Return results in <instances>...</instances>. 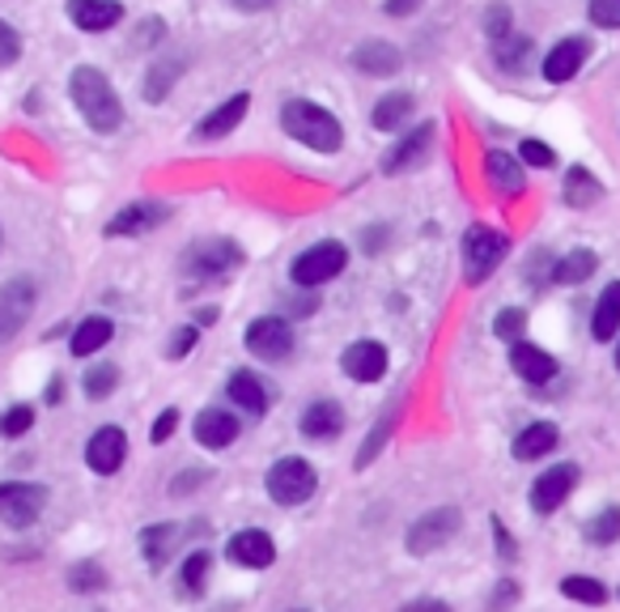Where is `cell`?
<instances>
[{
	"mask_svg": "<svg viewBox=\"0 0 620 612\" xmlns=\"http://www.w3.org/2000/svg\"><path fill=\"white\" fill-rule=\"evenodd\" d=\"M68 94H73L77 111L86 115V124H90L94 132H115V128L124 124V106H119V94L111 90V81H106L99 68L81 64V68L73 73V81H68Z\"/></svg>",
	"mask_w": 620,
	"mask_h": 612,
	"instance_id": "6da1fadb",
	"label": "cell"
},
{
	"mask_svg": "<svg viewBox=\"0 0 620 612\" xmlns=\"http://www.w3.org/2000/svg\"><path fill=\"white\" fill-rule=\"evenodd\" d=\"M281 128H285L294 141H302V145H310V150H319V153H336L340 150V141H345L340 119H336L332 111H323L319 102H307V99L285 102Z\"/></svg>",
	"mask_w": 620,
	"mask_h": 612,
	"instance_id": "7a4b0ae2",
	"label": "cell"
},
{
	"mask_svg": "<svg viewBox=\"0 0 620 612\" xmlns=\"http://www.w3.org/2000/svg\"><path fill=\"white\" fill-rule=\"evenodd\" d=\"M314 485H319L314 468L298 456L276 459V463L268 468V498H272L276 507H298V502H307L310 494H314Z\"/></svg>",
	"mask_w": 620,
	"mask_h": 612,
	"instance_id": "3957f363",
	"label": "cell"
},
{
	"mask_svg": "<svg viewBox=\"0 0 620 612\" xmlns=\"http://www.w3.org/2000/svg\"><path fill=\"white\" fill-rule=\"evenodd\" d=\"M243 264V252L230 239H201L192 252L183 255V272L192 281H221Z\"/></svg>",
	"mask_w": 620,
	"mask_h": 612,
	"instance_id": "277c9868",
	"label": "cell"
},
{
	"mask_svg": "<svg viewBox=\"0 0 620 612\" xmlns=\"http://www.w3.org/2000/svg\"><path fill=\"white\" fill-rule=\"evenodd\" d=\"M511 252V239L502 230H489V226H472L464 239V264H467V281H485L502 259Z\"/></svg>",
	"mask_w": 620,
	"mask_h": 612,
	"instance_id": "5b68a950",
	"label": "cell"
},
{
	"mask_svg": "<svg viewBox=\"0 0 620 612\" xmlns=\"http://www.w3.org/2000/svg\"><path fill=\"white\" fill-rule=\"evenodd\" d=\"M43 507H48V489L43 485H30V481L0 485V523L4 527H30V523H39Z\"/></svg>",
	"mask_w": 620,
	"mask_h": 612,
	"instance_id": "8992f818",
	"label": "cell"
},
{
	"mask_svg": "<svg viewBox=\"0 0 620 612\" xmlns=\"http://www.w3.org/2000/svg\"><path fill=\"white\" fill-rule=\"evenodd\" d=\"M35 298H39V290H35L30 277H13V281L0 285V345L13 341L26 328V319L35 310Z\"/></svg>",
	"mask_w": 620,
	"mask_h": 612,
	"instance_id": "52a82bcc",
	"label": "cell"
},
{
	"mask_svg": "<svg viewBox=\"0 0 620 612\" xmlns=\"http://www.w3.org/2000/svg\"><path fill=\"white\" fill-rule=\"evenodd\" d=\"M345 264H349L345 243H314L310 252H302L294 259V281L298 285H323L336 272H345Z\"/></svg>",
	"mask_w": 620,
	"mask_h": 612,
	"instance_id": "ba28073f",
	"label": "cell"
},
{
	"mask_svg": "<svg viewBox=\"0 0 620 612\" xmlns=\"http://www.w3.org/2000/svg\"><path fill=\"white\" fill-rule=\"evenodd\" d=\"M460 510L455 507H438L429 514H421L413 527H409V553H434L438 545H447L455 532H460Z\"/></svg>",
	"mask_w": 620,
	"mask_h": 612,
	"instance_id": "9c48e42d",
	"label": "cell"
},
{
	"mask_svg": "<svg viewBox=\"0 0 620 612\" xmlns=\"http://www.w3.org/2000/svg\"><path fill=\"white\" fill-rule=\"evenodd\" d=\"M247 349H251L259 361H281V357H289V349H294V332H289L285 319L263 315V319H256V323L247 328Z\"/></svg>",
	"mask_w": 620,
	"mask_h": 612,
	"instance_id": "30bf717a",
	"label": "cell"
},
{
	"mask_svg": "<svg viewBox=\"0 0 620 612\" xmlns=\"http://www.w3.org/2000/svg\"><path fill=\"white\" fill-rule=\"evenodd\" d=\"M573 481H578V468H573V463H557V468H548V472H544V476L531 485V510L553 514V510L569 498Z\"/></svg>",
	"mask_w": 620,
	"mask_h": 612,
	"instance_id": "8fae6325",
	"label": "cell"
},
{
	"mask_svg": "<svg viewBox=\"0 0 620 612\" xmlns=\"http://www.w3.org/2000/svg\"><path fill=\"white\" fill-rule=\"evenodd\" d=\"M340 366H345V374L358 379V383H378V379L387 374V349H383L378 341H358V345L345 349Z\"/></svg>",
	"mask_w": 620,
	"mask_h": 612,
	"instance_id": "7c38bea8",
	"label": "cell"
},
{
	"mask_svg": "<svg viewBox=\"0 0 620 612\" xmlns=\"http://www.w3.org/2000/svg\"><path fill=\"white\" fill-rule=\"evenodd\" d=\"M124 451H128L124 430H119V425H103V430H94V438H90V447H86V463H90L94 472L111 476V472L124 463Z\"/></svg>",
	"mask_w": 620,
	"mask_h": 612,
	"instance_id": "4fadbf2b",
	"label": "cell"
},
{
	"mask_svg": "<svg viewBox=\"0 0 620 612\" xmlns=\"http://www.w3.org/2000/svg\"><path fill=\"white\" fill-rule=\"evenodd\" d=\"M230 561H238V565H247V570H263V565L276 561V545H272L268 532L247 527V532L230 536Z\"/></svg>",
	"mask_w": 620,
	"mask_h": 612,
	"instance_id": "5bb4252c",
	"label": "cell"
},
{
	"mask_svg": "<svg viewBox=\"0 0 620 612\" xmlns=\"http://www.w3.org/2000/svg\"><path fill=\"white\" fill-rule=\"evenodd\" d=\"M170 217V208L166 204H154V201H141V204H128L124 213H115L111 221H106V234H145V230H154Z\"/></svg>",
	"mask_w": 620,
	"mask_h": 612,
	"instance_id": "9a60e30c",
	"label": "cell"
},
{
	"mask_svg": "<svg viewBox=\"0 0 620 612\" xmlns=\"http://www.w3.org/2000/svg\"><path fill=\"white\" fill-rule=\"evenodd\" d=\"M238 438V417L234 412H225V408H205L201 417H196V443L208 447V451H221V447H230Z\"/></svg>",
	"mask_w": 620,
	"mask_h": 612,
	"instance_id": "2e32d148",
	"label": "cell"
},
{
	"mask_svg": "<svg viewBox=\"0 0 620 612\" xmlns=\"http://www.w3.org/2000/svg\"><path fill=\"white\" fill-rule=\"evenodd\" d=\"M298 430L307 434L310 443H327V438H336V434L345 430V408L332 405V400H319V405H310L307 412H302Z\"/></svg>",
	"mask_w": 620,
	"mask_h": 612,
	"instance_id": "e0dca14e",
	"label": "cell"
},
{
	"mask_svg": "<svg viewBox=\"0 0 620 612\" xmlns=\"http://www.w3.org/2000/svg\"><path fill=\"white\" fill-rule=\"evenodd\" d=\"M68 17H73V26L99 35V30H111L124 17V9L115 0H68Z\"/></svg>",
	"mask_w": 620,
	"mask_h": 612,
	"instance_id": "ac0fdd59",
	"label": "cell"
},
{
	"mask_svg": "<svg viewBox=\"0 0 620 612\" xmlns=\"http://www.w3.org/2000/svg\"><path fill=\"white\" fill-rule=\"evenodd\" d=\"M247 106H251V99H247V94H234V99H225L221 106H217V111H208L205 119L196 124V137L212 141V137H225V132H234V128L243 124Z\"/></svg>",
	"mask_w": 620,
	"mask_h": 612,
	"instance_id": "d6986e66",
	"label": "cell"
},
{
	"mask_svg": "<svg viewBox=\"0 0 620 612\" xmlns=\"http://www.w3.org/2000/svg\"><path fill=\"white\" fill-rule=\"evenodd\" d=\"M586 55H591V43H586V39H566V43H557V48L548 51V60H544V77H548V81H569V77L582 68Z\"/></svg>",
	"mask_w": 620,
	"mask_h": 612,
	"instance_id": "ffe728a7",
	"label": "cell"
},
{
	"mask_svg": "<svg viewBox=\"0 0 620 612\" xmlns=\"http://www.w3.org/2000/svg\"><path fill=\"white\" fill-rule=\"evenodd\" d=\"M511 366H515V374H522L527 383H548V379L557 374V361L544 354V349L527 345V341H518L515 349H511Z\"/></svg>",
	"mask_w": 620,
	"mask_h": 612,
	"instance_id": "44dd1931",
	"label": "cell"
},
{
	"mask_svg": "<svg viewBox=\"0 0 620 612\" xmlns=\"http://www.w3.org/2000/svg\"><path fill=\"white\" fill-rule=\"evenodd\" d=\"M429 141H434V124H421L413 137H404L396 150L387 153V175H404V170H413L416 162L425 157V150H429Z\"/></svg>",
	"mask_w": 620,
	"mask_h": 612,
	"instance_id": "7402d4cb",
	"label": "cell"
},
{
	"mask_svg": "<svg viewBox=\"0 0 620 612\" xmlns=\"http://www.w3.org/2000/svg\"><path fill=\"white\" fill-rule=\"evenodd\" d=\"M489 183H493L502 196H522L527 175H522V166H518L511 153L493 150V153H489Z\"/></svg>",
	"mask_w": 620,
	"mask_h": 612,
	"instance_id": "603a6c76",
	"label": "cell"
},
{
	"mask_svg": "<svg viewBox=\"0 0 620 612\" xmlns=\"http://www.w3.org/2000/svg\"><path fill=\"white\" fill-rule=\"evenodd\" d=\"M175 540H179V527H175V523H154V527L141 532V553H145V561H150L154 570H162L166 561L175 558Z\"/></svg>",
	"mask_w": 620,
	"mask_h": 612,
	"instance_id": "cb8c5ba5",
	"label": "cell"
},
{
	"mask_svg": "<svg viewBox=\"0 0 620 612\" xmlns=\"http://www.w3.org/2000/svg\"><path fill=\"white\" fill-rule=\"evenodd\" d=\"M353 68H362L370 77H391L396 68H400V51L391 48V43H365V48L353 51Z\"/></svg>",
	"mask_w": 620,
	"mask_h": 612,
	"instance_id": "d4e9b609",
	"label": "cell"
},
{
	"mask_svg": "<svg viewBox=\"0 0 620 612\" xmlns=\"http://www.w3.org/2000/svg\"><path fill=\"white\" fill-rule=\"evenodd\" d=\"M617 328H620V281H612V285L599 294V303H595L591 332H595V341H612Z\"/></svg>",
	"mask_w": 620,
	"mask_h": 612,
	"instance_id": "484cf974",
	"label": "cell"
},
{
	"mask_svg": "<svg viewBox=\"0 0 620 612\" xmlns=\"http://www.w3.org/2000/svg\"><path fill=\"white\" fill-rule=\"evenodd\" d=\"M553 447H557V425L535 421V425H527L515 438V459H540V456H548Z\"/></svg>",
	"mask_w": 620,
	"mask_h": 612,
	"instance_id": "4316f807",
	"label": "cell"
},
{
	"mask_svg": "<svg viewBox=\"0 0 620 612\" xmlns=\"http://www.w3.org/2000/svg\"><path fill=\"white\" fill-rule=\"evenodd\" d=\"M111 332H115V328H111V319L94 315V319H86V323L73 332V341H68V345H73V354L77 357H90V354H99L106 341H111Z\"/></svg>",
	"mask_w": 620,
	"mask_h": 612,
	"instance_id": "83f0119b",
	"label": "cell"
},
{
	"mask_svg": "<svg viewBox=\"0 0 620 612\" xmlns=\"http://www.w3.org/2000/svg\"><path fill=\"white\" fill-rule=\"evenodd\" d=\"M409 115H413V94H387V99H378L370 119H374L378 132H396Z\"/></svg>",
	"mask_w": 620,
	"mask_h": 612,
	"instance_id": "f1b7e54d",
	"label": "cell"
},
{
	"mask_svg": "<svg viewBox=\"0 0 620 612\" xmlns=\"http://www.w3.org/2000/svg\"><path fill=\"white\" fill-rule=\"evenodd\" d=\"M230 400L238 408H247V412H263L268 408V392L259 387V379L256 374H247V370H238L234 379H230Z\"/></svg>",
	"mask_w": 620,
	"mask_h": 612,
	"instance_id": "f546056e",
	"label": "cell"
},
{
	"mask_svg": "<svg viewBox=\"0 0 620 612\" xmlns=\"http://www.w3.org/2000/svg\"><path fill=\"white\" fill-rule=\"evenodd\" d=\"M179 73H183V60H157L154 68L145 73V99L150 102H162L166 94H170V86L179 81Z\"/></svg>",
	"mask_w": 620,
	"mask_h": 612,
	"instance_id": "4dcf8cb0",
	"label": "cell"
},
{
	"mask_svg": "<svg viewBox=\"0 0 620 612\" xmlns=\"http://www.w3.org/2000/svg\"><path fill=\"white\" fill-rule=\"evenodd\" d=\"M604 196V188H599V179L591 175V170H582V166H573L566 175V201L573 208H582V204H595Z\"/></svg>",
	"mask_w": 620,
	"mask_h": 612,
	"instance_id": "1f68e13d",
	"label": "cell"
},
{
	"mask_svg": "<svg viewBox=\"0 0 620 612\" xmlns=\"http://www.w3.org/2000/svg\"><path fill=\"white\" fill-rule=\"evenodd\" d=\"M595 264H599L595 252H582V247H578V252H569L566 259L553 268V277H557L561 285H582V281L595 272Z\"/></svg>",
	"mask_w": 620,
	"mask_h": 612,
	"instance_id": "d6a6232c",
	"label": "cell"
},
{
	"mask_svg": "<svg viewBox=\"0 0 620 612\" xmlns=\"http://www.w3.org/2000/svg\"><path fill=\"white\" fill-rule=\"evenodd\" d=\"M582 536L591 540V545H617L620 536V510L617 507H604L586 527H582Z\"/></svg>",
	"mask_w": 620,
	"mask_h": 612,
	"instance_id": "836d02e7",
	"label": "cell"
},
{
	"mask_svg": "<svg viewBox=\"0 0 620 612\" xmlns=\"http://www.w3.org/2000/svg\"><path fill=\"white\" fill-rule=\"evenodd\" d=\"M561 591H566L569 600H582V604H604L608 600V587L595 583V578H586V574H569L566 583H561Z\"/></svg>",
	"mask_w": 620,
	"mask_h": 612,
	"instance_id": "e575fe53",
	"label": "cell"
},
{
	"mask_svg": "<svg viewBox=\"0 0 620 612\" xmlns=\"http://www.w3.org/2000/svg\"><path fill=\"white\" fill-rule=\"evenodd\" d=\"M115 383H119V370H115V366H94V370L86 374V396H90V400H103V396L115 392Z\"/></svg>",
	"mask_w": 620,
	"mask_h": 612,
	"instance_id": "d590c367",
	"label": "cell"
},
{
	"mask_svg": "<svg viewBox=\"0 0 620 612\" xmlns=\"http://www.w3.org/2000/svg\"><path fill=\"white\" fill-rule=\"evenodd\" d=\"M35 425V408L30 405H13L4 417H0V434L4 438H17V434H26Z\"/></svg>",
	"mask_w": 620,
	"mask_h": 612,
	"instance_id": "8d00e7d4",
	"label": "cell"
},
{
	"mask_svg": "<svg viewBox=\"0 0 620 612\" xmlns=\"http://www.w3.org/2000/svg\"><path fill=\"white\" fill-rule=\"evenodd\" d=\"M485 30H489V39L498 43V39H506V35H515V26H511V9L506 4H493L489 13H485Z\"/></svg>",
	"mask_w": 620,
	"mask_h": 612,
	"instance_id": "74e56055",
	"label": "cell"
},
{
	"mask_svg": "<svg viewBox=\"0 0 620 612\" xmlns=\"http://www.w3.org/2000/svg\"><path fill=\"white\" fill-rule=\"evenodd\" d=\"M205 574H208V553L196 549L192 558L183 561V583H188V591H201V587H205Z\"/></svg>",
	"mask_w": 620,
	"mask_h": 612,
	"instance_id": "f35d334b",
	"label": "cell"
},
{
	"mask_svg": "<svg viewBox=\"0 0 620 612\" xmlns=\"http://www.w3.org/2000/svg\"><path fill=\"white\" fill-rule=\"evenodd\" d=\"M68 587H77V591H94V587H103V570L99 565H73L68 570Z\"/></svg>",
	"mask_w": 620,
	"mask_h": 612,
	"instance_id": "ab89813d",
	"label": "cell"
},
{
	"mask_svg": "<svg viewBox=\"0 0 620 612\" xmlns=\"http://www.w3.org/2000/svg\"><path fill=\"white\" fill-rule=\"evenodd\" d=\"M591 22L604 26V30H617L620 26V0H591Z\"/></svg>",
	"mask_w": 620,
	"mask_h": 612,
	"instance_id": "60d3db41",
	"label": "cell"
},
{
	"mask_svg": "<svg viewBox=\"0 0 620 612\" xmlns=\"http://www.w3.org/2000/svg\"><path fill=\"white\" fill-rule=\"evenodd\" d=\"M518 157H522L527 166H553V162H557V153L548 150L544 141H522V145H518Z\"/></svg>",
	"mask_w": 620,
	"mask_h": 612,
	"instance_id": "b9f144b4",
	"label": "cell"
},
{
	"mask_svg": "<svg viewBox=\"0 0 620 612\" xmlns=\"http://www.w3.org/2000/svg\"><path fill=\"white\" fill-rule=\"evenodd\" d=\"M493 51H498V60H502L506 68H515L518 60L527 55V39H515V35H506V39H498V43H493Z\"/></svg>",
	"mask_w": 620,
	"mask_h": 612,
	"instance_id": "7bdbcfd3",
	"label": "cell"
},
{
	"mask_svg": "<svg viewBox=\"0 0 620 612\" xmlns=\"http://www.w3.org/2000/svg\"><path fill=\"white\" fill-rule=\"evenodd\" d=\"M22 55V39H17V30L9 26V22H0V68L4 64H13Z\"/></svg>",
	"mask_w": 620,
	"mask_h": 612,
	"instance_id": "ee69618b",
	"label": "cell"
},
{
	"mask_svg": "<svg viewBox=\"0 0 620 612\" xmlns=\"http://www.w3.org/2000/svg\"><path fill=\"white\" fill-rule=\"evenodd\" d=\"M522 323H527V315H522V310H502V315H498V323H493V332H498L502 341H515L518 332H522Z\"/></svg>",
	"mask_w": 620,
	"mask_h": 612,
	"instance_id": "f6af8a7d",
	"label": "cell"
},
{
	"mask_svg": "<svg viewBox=\"0 0 620 612\" xmlns=\"http://www.w3.org/2000/svg\"><path fill=\"white\" fill-rule=\"evenodd\" d=\"M192 345H196V328H179V332L170 336V349H166V354L188 357V354H192Z\"/></svg>",
	"mask_w": 620,
	"mask_h": 612,
	"instance_id": "bcb514c9",
	"label": "cell"
},
{
	"mask_svg": "<svg viewBox=\"0 0 620 612\" xmlns=\"http://www.w3.org/2000/svg\"><path fill=\"white\" fill-rule=\"evenodd\" d=\"M175 430H179V408H166V412L154 421V443H166Z\"/></svg>",
	"mask_w": 620,
	"mask_h": 612,
	"instance_id": "7dc6e473",
	"label": "cell"
},
{
	"mask_svg": "<svg viewBox=\"0 0 620 612\" xmlns=\"http://www.w3.org/2000/svg\"><path fill=\"white\" fill-rule=\"evenodd\" d=\"M157 39H162V22H145V30H141V35H137V43H145V48H150V43H157Z\"/></svg>",
	"mask_w": 620,
	"mask_h": 612,
	"instance_id": "c3c4849f",
	"label": "cell"
},
{
	"mask_svg": "<svg viewBox=\"0 0 620 612\" xmlns=\"http://www.w3.org/2000/svg\"><path fill=\"white\" fill-rule=\"evenodd\" d=\"M416 4H421V0H387V13H391V17H409Z\"/></svg>",
	"mask_w": 620,
	"mask_h": 612,
	"instance_id": "681fc988",
	"label": "cell"
},
{
	"mask_svg": "<svg viewBox=\"0 0 620 612\" xmlns=\"http://www.w3.org/2000/svg\"><path fill=\"white\" fill-rule=\"evenodd\" d=\"M234 9H243V13H259V9H272L276 0H230Z\"/></svg>",
	"mask_w": 620,
	"mask_h": 612,
	"instance_id": "f907efd6",
	"label": "cell"
},
{
	"mask_svg": "<svg viewBox=\"0 0 620 612\" xmlns=\"http://www.w3.org/2000/svg\"><path fill=\"white\" fill-rule=\"evenodd\" d=\"M493 532H498V545H502V558H511V553H515V540L506 536V527H502V523H493Z\"/></svg>",
	"mask_w": 620,
	"mask_h": 612,
	"instance_id": "816d5d0a",
	"label": "cell"
},
{
	"mask_svg": "<svg viewBox=\"0 0 620 612\" xmlns=\"http://www.w3.org/2000/svg\"><path fill=\"white\" fill-rule=\"evenodd\" d=\"M617 366H620V349H617Z\"/></svg>",
	"mask_w": 620,
	"mask_h": 612,
	"instance_id": "f5cc1de1",
	"label": "cell"
}]
</instances>
